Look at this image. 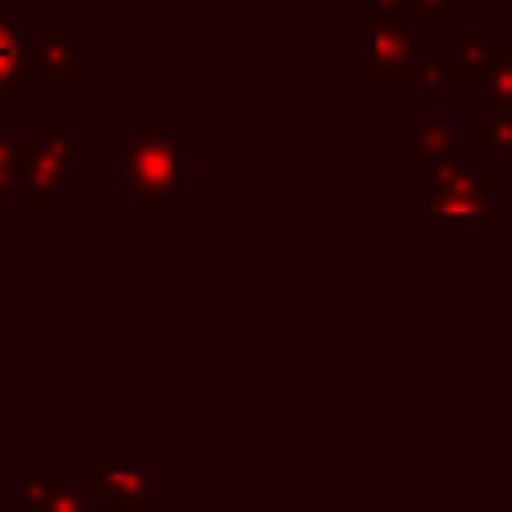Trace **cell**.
Here are the masks:
<instances>
[{
  "label": "cell",
  "instance_id": "cell-16",
  "mask_svg": "<svg viewBox=\"0 0 512 512\" xmlns=\"http://www.w3.org/2000/svg\"><path fill=\"white\" fill-rule=\"evenodd\" d=\"M508 52H512V48H508Z\"/></svg>",
  "mask_w": 512,
  "mask_h": 512
},
{
  "label": "cell",
  "instance_id": "cell-5",
  "mask_svg": "<svg viewBox=\"0 0 512 512\" xmlns=\"http://www.w3.org/2000/svg\"><path fill=\"white\" fill-rule=\"evenodd\" d=\"M408 148L416 152L424 172H432L456 156V124L452 120H408Z\"/></svg>",
  "mask_w": 512,
  "mask_h": 512
},
{
  "label": "cell",
  "instance_id": "cell-9",
  "mask_svg": "<svg viewBox=\"0 0 512 512\" xmlns=\"http://www.w3.org/2000/svg\"><path fill=\"white\" fill-rule=\"evenodd\" d=\"M476 148L484 156H512V112L496 108L492 116L476 120Z\"/></svg>",
  "mask_w": 512,
  "mask_h": 512
},
{
  "label": "cell",
  "instance_id": "cell-14",
  "mask_svg": "<svg viewBox=\"0 0 512 512\" xmlns=\"http://www.w3.org/2000/svg\"><path fill=\"white\" fill-rule=\"evenodd\" d=\"M44 480H48V476L40 472V464H28V468H24V500H20V512H32V508H36Z\"/></svg>",
  "mask_w": 512,
  "mask_h": 512
},
{
  "label": "cell",
  "instance_id": "cell-7",
  "mask_svg": "<svg viewBox=\"0 0 512 512\" xmlns=\"http://www.w3.org/2000/svg\"><path fill=\"white\" fill-rule=\"evenodd\" d=\"M96 484L88 480H44L32 512H92Z\"/></svg>",
  "mask_w": 512,
  "mask_h": 512
},
{
  "label": "cell",
  "instance_id": "cell-17",
  "mask_svg": "<svg viewBox=\"0 0 512 512\" xmlns=\"http://www.w3.org/2000/svg\"><path fill=\"white\" fill-rule=\"evenodd\" d=\"M0 4H4V0H0Z\"/></svg>",
  "mask_w": 512,
  "mask_h": 512
},
{
  "label": "cell",
  "instance_id": "cell-3",
  "mask_svg": "<svg viewBox=\"0 0 512 512\" xmlns=\"http://www.w3.org/2000/svg\"><path fill=\"white\" fill-rule=\"evenodd\" d=\"M372 80H416L424 72L420 64V28L408 24H388V28H372Z\"/></svg>",
  "mask_w": 512,
  "mask_h": 512
},
{
  "label": "cell",
  "instance_id": "cell-2",
  "mask_svg": "<svg viewBox=\"0 0 512 512\" xmlns=\"http://www.w3.org/2000/svg\"><path fill=\"white\" fill-rule=\"evenodd\" d=\"M432 192L424 200L428 228H488L492 224V176L480 172L468 156H452L428 172Z\"/></svg>",
  "mask_w": 512,
  "mask_h": 512
},
{
  "label": "cell",
  "instance_id": "cell-1",
  "mask_svg": "<svg viewBox=\"0 0 512 512\" xmlns=\"http://www.w3.org/2000/svg\"><path fill=\"white\" fill-rule=\"evenodd\" d=\"M116 160V184L132 196V204L168 200L184 172V148L164 120H136L128 136L116 140Z\"/></svg>",
  "mask_w": 512,
  "mask_h": 512
},
{
  "label": "cell",
  "instance_id": "cell-12",
  "mask_svg": "<svg viewBox=\"0 0 512 512\" xmlns=\"http://www.w3.org/2000/svg\"><path fill=\"white\" fill-rule=\"evenodd\" d=\"M368 20H372V28L404 24V0H368Z\"/></svg>",
  "mask_w": 512,
  "mask_h": 512
},
{
  "label": "cell",
  "instance_id": "cell-4",
  "mask_svg": "<svg viewBox=\"0 0 512 512\" xmlns=\"http://www.w3.org/2000/svg\"><path fill=\"white\" fill-rule=\"evenodd\" d=\"M92 484L112 512H152V476L140 464H100Z\"/></svg>",
  "mask_w": 512,
  "mask_h": 512
},
{
  "label": "cell",
  "instance_id": "cell-13",
  "mask_svg": "<svg viewBox=\"0 0 512 512\" xmlns=\"http://www.w3.org/2000/svg\"><path fill=\"white\" fill-rule=\"evenodd\" d=\"M404 8H412L416 16H420V24H440L444 20V12H452L456 8V0H404Z\"/></svg>",
  "mask_w": 512,
  "mask_h": 512
},
{
  "label": "cell",
  "instance_id": "cell-8",
  "mask_svg": "<svg viewBox=\"0 0 512 512\" xmlns=\"http://www.w3.org/2000/svg\"><path fill=\"white\" fill-rule=\"evenodd\" d=\"M492 56H496V48L480 44V36H476L472 28H464V32H460V52H456L452 64H444V76H448V80H480V76L488 72Z\"/></svg>",
  "mask_w": 512,
  "mask_h": 512
},
{
  "label": "cell",
  "instance_id": "cell-11",
  "mask_svg": "<svg viewBox=\"0 0 512 512\" xmlns=\"http://www.w3.org/2000/svg\"><path fill=\"white\" fill-rule=\"evenodd\" d=\"M480 84H484V92H488V100L496 108L512 112V52L508 48H496V56H492L488 72L480 76Z\"/></svg>",
  "mask_w": 512,
  "mask_h": 512
},
{
  "label": "cell",
  "instance_id": "cell-10",
  "mask_svg": "<svg viewBox=\"0 0 512 512\" xmlns=\"http://www.w3.org/2000/svg\"><path fill=\"white\" fill-rule=\"evenodd\" d=\"M40 72H56V76L72 80V72H76V36H72V28L44 32V68Z\"/></svg>",
  "mask_w": 512,
  "mask_h": 512
},
{
  "label": "cell",
  "instance_id": "cell-15",
  "mask_svg": "<svg viewBox=\"0 0 512 512\" xmlns=\"http://www.w3.org/2000/svg\"><path fill=\"white\" fill-rule=\"evenodd\" d=\"M416 84H420V92H424V100H440V92H444V84H448V76H444V68H424V72L416 76Z\"/></svg>",
  "mask_w": 512,
  "mask_h": 512
},
{
  "label": "cell",
  "instance_id": "cell-6",
  "mask_svg": "<svg viewBox=\"0 0 512 512\" xmlns=\"http://www.w3.org/2000/svg\"><path fill=\"white\" fill-rule=\"evenodd\" d=\"M32 64H40V60H32L24 52L20 36L8 24H0V100H20V84L28 76H36Z\"/></svg>",
  "mask_w": 512,
  "mask_h": 512
}]
</instances>
